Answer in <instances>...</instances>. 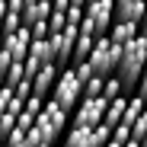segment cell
<instances>
[{
    "mask_svg": "<svg viewBox=\"0 0 147 147\" xmlns=\"http://www.w3.org/2000/svg\"><path fill=\"white\" fill-rule=\"evenodd\" d=\"M144 61H147V38H144V35H138L131 45H125V48H121L118 64H115V77L121 80V86H125V96H134Z\"/></svg>",
    "mask_w": 147,
    "mask_h": 147,
    "instance_id": "1",
    "label": "cell"
},
{
    "mask_svg": "<svg viewBox=\"0 0 147 147\" xmlns=\"http://www.w3.org/2000/svg\"><path fill=\"white\" fill-rule=\"evenodd\" d=\"M118 55H121V48H115L106 35L102 38H96V45H93V51H90V58H86V64H90V70H93V77H112L115 74V64H118Z\"/></svg>",
    "mask_w": 147,
    "mask_h": 147,
    "instance_id": "2",
    "label": "cell"
},
{
    "mask_svg": "<svg viewBox=\"0 0 147 147\" xmlns=\"http://www.w3.org/2000/svg\"><path fill=\"white\" fill-rule=\"evenodd\" d=\"M67 125H70V112H64V109H61L58 102H51V99H45V106H42V112H38V118H35V128L55 144V141L64 134Z\"/></svg>",
    "mask_w": 147,
    "mask_h": 147,
    "instance_id": "3",
    "label": "cell"
},
{
    "mask_svg": "<svg viewBox=\"0 0 147 147\" xmlns=\"http://www.w3.org/2000/svg\"><path fill=\"white\" fill-rule=\"evenodd\" d=\"M51 102H58L64 112H70V109L80 106V80L74 77L70 67H64V70L58 74V80H55V86H51Z\"/></svg>",
    "mask_w": 147,
    "mask_h": 147,
    "instance_id": "4",
    "label": "cell"
},
{
    "mask_svg": "<svg viewBox=\"0 0 147 147\" xmlns=\"http://www.w3.org/2000/svg\"><path fill=\"white\" fill-rule=\"evenodd\" d=\"M106 109H109V102L102 99H80V106H77V112H74V118H70V128H83V131H93L96 125H102V115H106Z\"/></svg>",
    "mask_w": 147,
    "mask_h": 147,
    "instance_id": "5",
    "label": "cell"
},
{
    "mask_svg": "<svg viewBox=\"0 0 147 147\" xmlns=\"http://www.w3.org/2000/svg\"><path fill=\"white\" fill-rule=\"evenodd\" d=\"M112 10H115L112 0H96V3L83 7V22L96 32V38L109 35V29H112Z\"/></svg>",
    "mask_w": 147,
    "mask_h": 147,
    "instance_id": "6",
    "label": "cell"
},
{
    "mask_svg": "<svg viewBox=\"0 0 147 147\" xmlns=\"http://www.w3.org/2000/svg\"><path fill=\"white\" fill-rule=\"evenodd\" d=\"M48 16H51V0H26L19 13V26L32 29L35 22H48Z\"/></svg>",
    "mask_w": 147,
    "mask_h": 147,
    "instance_id": "7",
    "label": "cell"
},
{
    "mask_svg": "<svg viewBox=\"0 0 147 147\" xmlns=\"http://www.w3.org/2000/svg\"><path fill=\"white\" fill-rule=\"evenodd\" d=\"M29 45H32V35H29V29H16L13 35H0V48H7V51L13 55V61H26V55H29Z\"/></svg>",
    "mask_w": 147,
    "mask_h": 147,
    "instance_id": "8",
    "label": "cell"
},
{
    "mask_svg": "<svg viewBox=\"0 0 147 147\" xmlns=\"http://www.w3.org/2000/svg\"><path fill=\"white\" fill-rule=\"evenodd\" d=\"M144 19V0H118L112 10V22H134L141 26Z\"/></svg>",
    "mask_w": 147,
    "mask_h": 147,
    "instance_id": "9",
    "label": "cell"
},
{
    "mask_svg": "<svg viewBox=\"0 0 147 147\" xmlns=\"http://www.w3.org/2000/svg\"><path fill=\"white\" fill-rule=\"evenodd\" d=\"M93 45H96V32L86 26V22H80V29H77V42H74V55H70V64H83L93 51Z\"/></svg>",
    "mask_w": 147,
    "mask_h": 147,
    "instance_id": "10",
    "label": "cell"
},
{
    "mask_svg": "<svg viewBox=\"0 0 147 147\" xmlns=\"http://www.w3.org/2000/svg\"><path fill=\"white\" fill-rule=\"evenodd\" d=\"M58 67L55 64H45L35 77H32V96H38V99H45L48 93H51V86H55V80H58Z\"/></svg>",
    "mask_w": 147,
    "mask_h": 147,
    "instance_id": "11",
    "label": "cell"
},
{
    "mask_svg": "<svg viewBox=\"0 0 147 147\" xmlns=\"http://www.w3.org/2000/svg\"><path fill=\"white\" fill-rule=\"evenodd\" d=\"M138 35H141V32H138L134 22H112V29H109V35H106V38H109L115 48H125V45H131Z\"/></svg>",
    "mask_w": 147,
    "mask_h": 147,
    "instance_id": "12",
    "label": "cell"
},
{
    "mask_svg": "<svg viewBox=\"0 0 147 147\" xmlns=\"http://www.w3.org/2000/svg\"><path fill=\"white\" fill-rule=\"evenodd\" d=\"M144 109H147V99H141V96H128V106H125V115H121V121H118V125L131 131V125H134V121L141 118V112H144Z\"/></svg>",
    "mask_w": 147,
    "mask_h": 147,
    "instance_id": "13",
    "label": "cell"
},
{
    "mask_svg": "<svg viewBox=\"0 0 147 147\" xmlns=\"http://www.w3.org/2000/svg\"><path fill=\"white\" fill-rule=\"evenodd\" d=\"M125 106H128V96H118V99H112L109 109H106V115H102V125H106V128H115L118 121H121V115H125Z\"/></svg>",
    "mask_w": 147,
    "mask_h": 147,
    "instance_id": "14",
    "label": "cell"
},
{
    "mask_svg": "<svg viewBox=\"0 0 147 147\" xmlns=\"http://www.w3.org/2000/svg\"><path fill=\"white\" fill-rule=\"evenodd\" d=\"M29 58H35L38 64H55V55H51V45H48V38L29 45Z\"/></svg>",
    "mask_w": 147,
    "mask_h": 147,
    "instance_id": "15",
    "label": "cell"
},
{
    "mask_svg": "<svg viewBox=\"0 0 147 147\" xmlns=\"http://www.w3.org/2000/svg\"><path fill=\"white\" fill-rule=\"evenodd\" d=\"M64 147H90V131H83V128H67V131H64Z\"/></svg>",
    "mask_w": 147,
    "mask_h": 147,
    "instance_id": "16",
    "label": "cell"
},
{
    "mask_svg": "<svg viewBox=\"0 0 147 147\" xmlns=\"http://www.w3.org/2000/svg\"><path fill=\"white\" fill-rule=\"evenodd\" d=\"M118 96H125L121 80H118V77H106V80H102V99L112 102V99H118Z\"/></svg>",
    "mask_w": 147,
    "mask_h": 147,
    "instance_id": "17",
    "label": "cell"
},
{
    "mask_svg": "<svg viewBox=\"0 0 147 147\" xmlns=\"http://www.w3.org/2000/svg\"><path fill=\"white\" fill-rule=\"evenodd\" d=\"M83 7H86V3H80V0H70L67 16H64V22H67L70 29H80V22H83Z\"/></svg>",
    "mask_w": 147,
    "mask_h": 147,
    "instance_id": "18",
    "label": "cell"
},
{
    "mask_svg": "<svg viewBox=\"0 0 147 147\" xmlns=\"http://www.w3.org/2000/svg\"><path fill=\"white\" fill-rule=\"evenodd\" d=\"M102 96V77H90L80 90V99H99Z\"/></svg>",
    "mask_w": 147,
    "mask_h": 147,
    "instance_id": "19",
    "label": "cell"
},
{
    "mask_svg": "<svg viewBox=\"0 0 147 147\" xmlns=\"http://www.w3.org/2000/svg\"><path fill=\"white\" fill-rule=\"evenodd\" d=\"M109 138H112V128L96 125V128L90 131V147H106V144H109Z\"/></svg>",
    "mask_w": 147,
    "mask_h": 147,
    "instance_id": "20",
    "label": "cell"
},
{
    "mask_svg": "<svg viewBox=\"0 0 147 147\" xmlns=\"http://www.w3.org/2000/svg\"><path fill=\"white\" fill-rule=\"evenodd\" d=\"M19 80H26V74H22V64L16 61V64H13V67H10V70L3 74V86H10V90H13V86H16Z\"/></svg>",
    "mask_w": 147,
    "mask_h": 147,
    "instance_id": "21",
    "label": "cell"
},
{
    "mask_svg": "<svg viewBox=\"0 0 147 147\" xmlns=\"http://www.w3.org/2000/svg\"><path fill=\"white\" fill-rule=\"evenodd\" d=\"M144 138H147V109L141 112V118L131 125V141H138V144H141Z\"/></svg>",
    "mask_w": 147,
    "mask_h": 147,
    "instance_id": "22",
    "label": "cell"
},
{
    "mask_svg": "<svg viewBox=\"0 0 147 147\" xmlns=\"http://www.w3.org/2000/svg\"><path fill=\"white\" fill-rule=\"evenodd\" d=\"M13 96H16L19 102H26L29 96H32V80H19V83L13 86Z\"/></svg>",
    "mask_w": 147,
    "mask_h": 147,
    "instance_id": "23",
    "label": "cell"
},
{
    "mask_svg": "<svg viewBox=\"0 0 147 147\" xmlns=\"http://www.w3.org/2000/svg\"><path fill=\"white\" fill-rule=\"evenodd\" d=\"M32 125H35V115H29L26 109H22V112L16 115V131H22V134H26V131H29Z\"/></svg>",
    "mask_w": 147,
    "mask_h": 147,
    "instance_id": "24",
    "label": "cell"
},
{
    "mask_svg": "<svg viewBox=\"0 0 147 147\" xmlns=\"http://www.w3.org/2000/svg\"><path fill=\"white\" fill-rule=\"evenodd\" d=\"M134 96L147 99V61H144V67H141V77H138V90H134Z\"/></svg>",
    "mask_w": 147,
    "mask_h": 147,
    "instance_id": "25",
    "label": "cell"
},
{
    "mask_svg": "<svg viewBox=\"0 0 147 147\" xmlns=\"http://www.w3.org/2000/svg\"><path fill=\"white\" fill-rule=\"evenodd\" d=\"M13 64H16V61H13V55L7 51V48H0V77H3V74H7Z\"/></svg>",
    "mask_w": 147,
    "mask_h": 147,
    "instance_id": "26",
    "label": "cell"
},
{
    "mask_svg": "<svg viewBox=\"0 0 147 147\" xmlns=\"http://www.w3.org/2000/svg\"><path fill=\"white\" fill-rule=\"evenodd\" d=\"M138 32L147 38V3H144V19H141V26H138Z\"/></svg>",
    "mask_w": 147,
    "mask_h": 147,
    "instance_id": "27",
    "label": "cell"
},
{
    "mask_svg": "<svg viewBox=\"0 0 147 147\" xmlns=\"http://www.w3.org/2000/svg\"><path fill=\"white\" fill-rule=\"evenodd\" d=\"M125 147H141V144L138 141H125Z\"/></svg>",
    "mask_w": 147,
    "mask_h": 147,
    "instance_id": "28",
    "label": "cell"
},
{
    "mask_svg": "<svg viewBox=\"0 0 147 147\" xmlns=\"http://www.w3.org/2000/svg\"><path fill=\"white\" fill-rule=\"evenodd\" d=\"M0 86H3V77H0Z\"/></svg>",
    "mask_w": 147,
    "mask_h": 147,
    "instance_id": "29",
    "label": "cell"
}]
</instances>
